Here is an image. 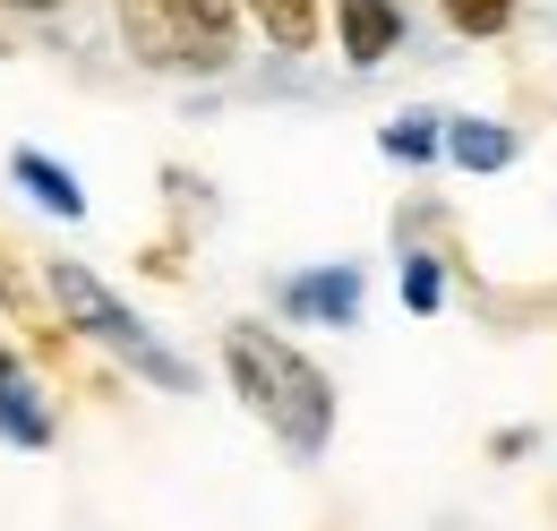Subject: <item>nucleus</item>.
Segmentation results:
<instances>
[{"label":"nucleus","mask_w":557,"mask_h":531,"mask_svg":"<svg viewBox=\"0 0 557 531\" xmlns=\"http://www.w3.org/2000/svg\"><path fill=\"white\" fill-rule=\"evenodd\" d=\"M223 378H232L240 411L275 437L292 464H318L335 446V378L292 334L258 326V318H232L223 326Z\"/></svg>","instance_id":"1"},{"label":"nucleus","mask_w":557,"mask_h":531,"mask_svg":"<svg viewBox=\"0 0 557 531\" xmlns=\"http://www.w3.org/2000/svg\"><path fill=\"white\" fill-rule=\"evenodd\" d=\"M44 292H52V318H61L77 343H103L121 369H138L146 386H172V395H189V386H198V369H189L163 334L146 326V318L86 258H44Z\"/></svg>","instance_id":"2"},{"label":"nucleus","mask_w":557,"mask_h":531,"mask_svg":"<svg viewBox=\"0 0 557 531\" xmlns=\"http://www.w3.org/2000/svg\"><path fill=\"white\" fill-rule=\"evenodd\" d=\"M112 26L154 77H223L240 61V0H112Z\"/></svg>","instance_id":"3"},{"label":"nucleus","mask_w":557,"mask_h":531,"mask_svg":"<svg viewBox=\"0 0 557 531\" xmlns=\"http://www.w3.org/2000/svg\"><path fill=\"white\" fill-rule=\"evenodd\" d=\"M52 429H61V411H52L44 369H35L26 351H9V343H0V446L44 455V446H52Z\"/></svg>","instance_id":"4"},{"label":"nucleus","mask_w":557,"mask_h":531,"mask_svg":"<svg viewBox=\"0 0 557 531\" xmlns=\"http://www.w3.org/2000/svg\"><path fill=\"white\" fill-rule=\"evenodd\" d=\"M0 309H9V326H26L35 360H61L70 351V326L52 318V292H44V266L17 258L9 240H0Z\"/></svg>","instance_id":"5"},{"label":"nucleus","mask_w":557,"mask_h":531,"mask_svg":"<svg viewBox=\"0 0 557 531\" xmlns=\"http://www.w3.org/2000/svg\"><path fill=\"white\" fill-rule=\"evenodd\" d=\"M283 309L309 326H351L360 318V266H309L283 283Z\"/></svg>","instance_id":"6"},{"label":"nucleus","mask_w":557,"mask_h":531,"mask_svg":"<svg viewBox=\"0 0 557 531\" xmlns=\"http://www.w3.org/2000/svg\"><path fill=\"white\" fill-rule=\"evenodd\" d=\"M9 181L26 189V198L44 206V214H61V223H86V189H77V172L61 155H44V146H17L9 155Z\"/></svg>","instance_id":"7"},{"label":"nucleus","mask_w":557,"mask_h":531,"mask_svg":"<svg viewBox=\"0 0 557 531\" xmlns=\"http://www.w3.org/2000/svg\"><path fill=\"white\" fill-rule=\"evenodd\" d=\"M335 26H344V61L351 69H377L404 44V9H395V0H335Z\"/></svg>","instance_id":"8"},{"label":"nucleus","mask_w":557,"mask_h":531,"mask_svg":"<svg viewBox=\"0 0 557 531\" xmlns=\"http://www.w3.org/2000/svg\"><path fill=\"white\" fill-rule=\"evenodd\" d=\"M240 9L258 17V35L275 52H318V35H326V0H240Z\"/></svg>","instance_id":"9"},{"label":"nucleus","mask_w":557,"mask_h":531,"mask_svg":"<svg viewBox=\"0 0 557 531\" xmlns=\"http://www.w3.org/2000/svg\"><path fill=\"white\" fill-rule=\"evenodd\" d=\"M437 155H455L463 172H506L515 163V129H497V121H446Z\"/></svg>","instance_id":"10"},{"label":"nucleus","mask_w":557,"mask_h":531,"mask_svg":"<svg viewBox=\"0 0 557 531\" xmlns=\"http://www.w3.org/2000/svg\"><path fill=\"white\" fill-rule=\"evenodd\" d=\"M437 9H446V26H455V35H506L523 0H437Z\"/></svg>","instance_id":"11"},{"label":"nucleus","mask_w":557,"mask_h":531,"mask_svg":"<svg viewBox=\"0 0 557 531\" xmlns=\"http://www.w3.org/2000/svg\"><path fill=\"white\" fill-rule=\"evenodd\" d=\"M404 309H412V318H437V309H446V274H437V258H404Z\"/></svg>","instance_id":"12"},{"label":"nucleus","mask_w":557,"mask_h":531,"mask_svg":"<svg viewBox=\"0 0 557 531\" xmlns=\"http://www.w3.org/2000/svg\"><path fill=\"white\" fill-rule=\"evenodd\" d=\"M437 129H446V121H429V112H404V121L386 129V155H395V163H429V155H437Z\"/></svg>","instance_id":"13"},{"label":"nucleus","mask_w":557,"mask_h":531,"mask_svg":"<svg viewBox=\"0 0 557 531\" xmlns=\"http://www.w3.org/2000/svg\"><path fill=\"white\" fill-rule=\"evenodd\" d=\"M523 446H532V429H497V437H488V455H497V464H515Z\"/></svg>","instance_id":"14"},{"label":"nucleus","mask_w":557,"mask_h":531,"mask_svg":"<svg viewBox=\"0 0 557 531\" xmlns=\"http://www.w3.org/2000/svg\"><path fill=\"white\" fill-rule=\"evenodd\" d=\"M9 9H61V0H9Z\"/></svg>","instance_id":"15"}]
</instances>
